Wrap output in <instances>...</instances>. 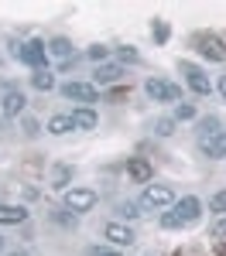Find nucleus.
I'll use <instances>...</instances> for the list:
<instances>
[{"mask_svg":"<svg viewBox=\"0 0 226 256\" xmlns=\"http://www.w3.org/2000/svg\"><path fill=\"white\" fill-rule=\"evenodd\" d=\"M144 92L154 99V102H175V106L182 102V89H178L175 82H168V79H158V76L144 82Z\"/></svg>","mask_w":226,"mask_h":256,"instance_id":"39448f33","label":"nucleus"},{"mask_svg":"<svg viewBox=\"0 0 226 256\" xmlns=\"http://www.w3.org/2000/svg\"><path fill=\"white\" fill-rule=\"evenodd\" d=\"M209 212H216L219 218H226V188H223V192H216V195L209 198Z\"/></svg>","mask_w":226,"mask_h":256,"instance_id":"412c9836","label":"nucleus"},{"mask_svg":"<svg viewBox=\"0 0 226 256\" xmlns=\"http://www.w3.org/2000/svg\"><path fill=\"white\" fill-rule=\"evenodd\" d=\"M127 174L134 178L137 184H147V181H151V164H147L144 158H134L130 164H127Z\"/></svg>","mask_w":226,"mask_h":256,"instance_id":"f3484780","label":"nucleus"},{"mask_svg":"<svg viewBox=\"0 0 226 256\" xmlns=\"http://www.w3.org/2000/svg\"><path fill=\"white\" fill-rule=\"evenodd\" d=\"M171 120H175V123H182V120H195V106H192V102H178Z\"/></svg>","mask_w":226,"mask_h":256,"instance_id":"5701e85b","label":"nucleus"},{"mask_svg":"<svg viewBox=\"0 0 226 256\" xmlns=\"http://www.w3.org/2000/svg\"><path fill=\"white\" fill-rule=\"evenodd\" d=\"M216 134H223V130H219V116L199 120V140H209V137H216Z\"/></svg>","mask_w":226,"mask_h":256,"instance_id":"aec40b11","label":"nucleus"},{"mask_svg":"<svg viewBox=\"0 0 226 256\" xmlns=\"http://www.w3.org/2000/svg\"><path fill=\"white\" fill-rule=\"evenodd\" d=\"M69 116H72V126H76V130H96V126H100L96 110H89V106H76Z\"/></svg>","mask_w":226,"mask_h":256,"instance_id":"ddd939ff","label":"nucleus"},{"mask_svg":"<svg viewBox=\"0 0 226 256\" xmlns=\"http://www.w3.org/2000/svg\"><path fill=\"white\" fill-rule=\"evenodd\" d=\"M192 44H195V52H199L202 58H209V62H226V44H223V38L209 34V31H199V34L192 38Z\"/></svg>","mask_w":226,"mask_h":256,"instance_id":"423d86ee","label":"nucleus"},{"mask_svg":"<svg viewBox=\"0 0 226 256\" xmlns=\"http://www.w3.org/2000/svg\"><path fill=\"white\" fill-rule=\"evenodd\" d=\"M154 134H158V137H171V134H175V120L171 116L158 120V123H154Z\"/></svg>","mask_w":226,"mask_h":256,"instance_id":"b1692460","label":"nucleus"},{"mask_svg":"<svg viewBox=\"0 0 226 256\" xmlns=\"http://www.w3.org/2000/svg\"><path fill=\"white\" fill-rule=\"evenodd\" d=\"M96 202H100V195H96L93 188H86V184H72V188L62 195V208L72 212V216H86V212L96 208Z\"/></svg>","mask_w":226,"mask_h":256,"instance_id":"f03ea898","label":"nucleus"},{"mask_svg":"<svg viewBox=\"0 0 226 256\" xmlns=\"http://www.w3.org/2000/svg\"><path fill=\"white\" fill-rule=\"evenodd\" d=\"M178 68H182L185 82H188V89H192L195 96H209V92H212V82H209V76H205L195 62H178Z\"/></svg>","mask_w":226,"mask_h":256,"instance_id":"0eeeda50","label":"nucleus"},{"mask_svg":"<svg viewBox=\"0 0 226 256\" xmlns=\"http://www.w3.org/2000/svg\"><path fill=\"white\" fill-rule=\"evenodd\" d=\"M62 96L93 110V102L100 99V92H96V86H93V82H65V86H62Z\"/></svg>","mask_w":226,"mask_h":256,"instance_id":"6e6552de","label":"nucleus"},{"mask_svg":"<svg viewBox=\"0 0 226 256\" xmlns=\"http://www.w3.org/2000/svg\"><path fill=\"white\" fill-rule=\"evenodd\" d=\"M28 218V208H21V205H4L0 202V226H21Z\"/></svg>","mask_w":226,"mask_h":256,"instance_id":"dca6fc26","label":"nucleus"},{"mask_svg":"<svg viewBox=\"0 0 226 256\" xmlns=\"http://www.w3.org/2000/svg\"><path fill=\"white\" fill-rule=\"evenodd\" d=\"M209 236H212V239H226V218H219V222H212Z\"/></svg>","mask_w":226,"mask_h":256,"instance_id":"c85d7f7f","label":"nucleus"},{"mask_svg":"<svg viewBox=\"0 0 226 256\" xmlns=\"http://www.w3.org/2000/svg\"><path fill=\"white\" fill-rule=\"evenodd\" d=\"M141 205L144 212H161V208H171L175 205V192L168 188V184H144L141 192Z\"/></svg>","mask_w":226,"mask_h":256,"instance_id":"20e7f679","label":"nucleus"},{"mask_svg":"<svg viewBox=\"0 0 226 256\" xmlns=\"http://www.w3.org/2000/svg\"><path fill=\"white\" fill-rule=\"evenodd\" d=\"M86 55H89V62H96V65H106V58H110V48H106V44H93Z\"/></svg>","mask_w":226,"mask_h":256,"instance_id":"4be33fe9","label":"nucleus"},{"mask_svg":"<svg viewBox=\"0 0 226 256\" xmlns=\"http://www.w3.org/2000/svg\"><path fill=\"white\" fill-rule=\"evenodd\" d=\"M28 110V99L21 89H4V120H18Z\"/></svg>","mask_w":226,"mask_h":256,"instance_id":"1a4fd4ad","label":"nucleus"},{"mask_svg":"<svg viewBox=\"0 0 226 256\" xmlns=\"http://www.w3.org/2000/svg\"><path fill=\"white\" fill-rule=\"evenodd\" d=\"M14 58L31 65L35 72L38 68H48V44L38 41V38H28V41H21V44H14Z\"/></svg>","mask_w":226,"mask_h":256,"instance_id":"7ed1b4c3","label":"nucleus"},{"mask_svg":"<svg viewBox=\"0 0 226 256\" xmlns=\"http://www.w3.org/2000/svg\"><path fill=\"white\" fill-rule=\"evenodd\" d=\"M0 253H4V232H0Z\"/></svg>","mask_w":226,"mask_h":256,"instance_id":"2f4dec72","label":"nucleus"},{"mask_svg":"<svg viewBox=\"0 0 226 256\" xmlns=\"http://www.w3.org/2000/svg\"><path fill=\"white\" fill-rule=\"evenodd\" d=\"M199 150H202V158H209V160H223L226 158V130L216 134V137H209V140H199Z\"/></svg>","mask_w":226,"mask_h":256,"instance_id":"9b49d317","label":"nucleus"},{"mask_svg":"<svg viewBox=\"0 0 226 256\" xmlns=\"http://www.w3.org/2000/svg\"><path fill=\"white\" fill-rule=\"evenodd\" d=\"M117 55H120V62H130V65H137V62H141V55H137V52H134L130 44H127V48H120Z\"/></svg>","mask_w":226,"mask_h":256,"instance_id":"bb28decb","label":"nucleus"},{"mask_svg":"<svg viewBox=\"0 0 226 256\" xmlns=\"http://www.w3.org/2000/svg\"><path fill=\"white\" fill-rule=\"evenodd\" d=\"M45 130H48L52 137H65V134H69V130H76V126H72V116H69V113H59V116L48 120V126H45Z\"/></svg>","mask_w":226,"mask_h":256,"instance_id":"a211bd4d","label":"nucleus"},{"mask_svg":"<svg viewBox=\"0 0 226 256\" xmlns=\"http://www.w3.org/2000/svg\"><path fill=\"white\" fill-rule=\"evenodd\" d=\"M31 86H35L38 92H52L59 82H55V76H52L48 68H38V72H31Z\"/></svg>","mask_w":226,"mask_h":256,"instance_id":"6ab92c4d","label":"nucleus"},{"mask_svg":"<svg viewBox=\"0 0 226 256\" xmlns=\"http://www.w3.org/2000/svg\"><path fill=\"white\" fill-rule=\"evenodd\" d=\"M216 89H219V96L226 99V76H219V82H216Z\"/></svg>","mask_w":226,"mask_h":256,"instance_id":"c756f323","label":"nucleus"},{"mask_svg":"<svg viewBox=\"0 0 226 256\" xmlns=\"http://www.w3.org/2000/svg\"><path fill=\"white\" fill-rule=\"evenodd\" d=\"M48 55H55V58L62 62V68H65V65H69V62H72V41L69 38H52L48 41Z\"/></svg>","mask_w":226,"mask_h":256,"instance_id":"4468645a","label":"nucleus"},{"mask_svg":"<svg viewBox=\"0 0 226 256\" xmlns=\"http://www.w3.org/2000/svg\"><path fill=\"white\" fill-rule=\"evenodd\" d=\"M117 212H120V216L127 218V222H134V218L141 216V205H134V202H123V205L117 208Z\"/></svg>","mask_w":226,"mask_h":256,"instance_id":"393cba45","label":"nucleus"},{"mask_svg":"<svg viewBox=\"0 0 226 256\" xmlns=\"http://www.w3.org/2000/svg\"><path fill=\"white\" fill-rule=\"evenodd\" d=\"M100 256H120V253H100Z\"/></svg>","mask_w":226,"mask_h":256,"instance_id":"473e14b6","label":"nucleus"},{"mask_svg":"<svg viewBox=\"0 0 226 256\" xmlns=\"http://www.w3.org/2000/svg\"><path fill=\"white\" fill-rule=\"evenodd\" d=\"M199 216H202V202H199L195 195H185L182 202H175V205L161 216V226L164 229H185V226L199 222Z\"/></svg>","mask_w":226,"mask_h":256,"instance_id":"f257e3e1","label":"nucleus"},{"mask_svg":"<svg viewBox=\"0 0 226 256\" xmlns=\"http://www.w3.org/2000/svg\"><path fill=\"white\" fill-rule=\"evenodd\" d=\"M4 256H31L28 250H11V253H4Z\"/></svg>","mask_w":226,"mask_h":256,"instance_id":"7c9ffc66","label":"nucleus"},{"mask_svg":"<svg viewBox=\"0 0 226 256\" xmlns=\"http://www.w3.org/2000/svg\"><path fill=\"white\" fill-rule=\"evenodd\" d=\"M24 134H28V137H38V134H41V126H38V120H35V116H24Z\"/></svg>","mask_w":226,"mask_h":256,"instance_id":"cd10ccee","label":"nucleus"},{"mask_svg":"<svg viewBox=\"0 0 226 256\" xmlns=\"http://www.w3.org/2000/svg\"><path fill=\"white\" fill-rule=\"evenodd\" d=\"M103 236L110 239L113 246H134V242H137L134 229H130V226H123V222H110V226L103 229Z\"/></svg>","mask_w":226,"mask_h":256,"instance_id":"9d476101","label":"nucleus"},{"mask_svg":"<svg viewBox=\"0 0 226 256\" xmlns=\"http://www.w3.org/2000/svg\"><path fill=\"white\" fill-rule=\"evenodd\" d=\"M120 79H123V65H113V62L96 65V72H93V86H113Z\"/></svg>","mask_w":226,"mask_h":256,"instance_id":"f8f14e48","label":"nucleus"},{"mask_svg":"<svg viewBox=\"0 0 226 256\" xmlns=\"http://www.w3.org/2000/svg\"><path fill=\"white\" fill-rule=\"evenodd\" d=\"M151 34H154L158 44H164V41H168V24H164V20H154V24H151Z\"/></svg>","mask_w":226,"mask_h":256,"instance_id":"a878e982","label":"nucleus"},{"mask_svg":"<svg viewBox=\"0 0 226 256\" xmlns=\"http://www.w3.org/2000/svg\"><path fill=\"white\" fill-rule=\"evenodd\" d=\"M52 188L62 192V195L72 188V168H69V164H55V168H52Z\"/></svg>","mask_w":226,"mask_h":256,"instance_id":"2eb2a0df","label":"nucleus"}]
</instances>
